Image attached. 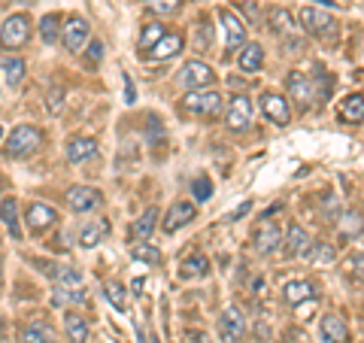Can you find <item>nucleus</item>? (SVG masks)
<instances>
[{
    "mask_svg": "<svg viewBox=\"0 0 364 343\" xmlns=\"http://www.w3.org/2000/svg\"><path fill=\"white\" fill-rule=\"evenodd\" d=\"M149 343H161V340H158V337H152V340H149Z\"/></svg>",
    "mask_w": 364,
    "mask_h": 343,
    "instance_id": "nucleus-47",
    "label": "nucleus"
},
{
    "mask_svg": "<svg viewBox=\"0 0 364 343\" xmlns=\"http://www.w3.org/2000/svg\"><path fill=\"white\" fill-rule=\"evenodd\" d=\"M210 273V258L207 255H200V253H195V255H188L186 261L179 265V277L182 280H195V277H207Z\"/></svg>",
    "mask_w": 364,
    "mask_h": 343,
    "instance_id": "nucleus-24",
    "label": "nucleus"
},
{
    "mask_svg": "<svg viewBox=\"0 0 364 343\" xmlns=\"http://www.w3.org/2000/svg\"><path fill=\"white\" fill-rule=\"evenodd\" d=\"M261 110H264V116L273 122V125H289L291 122V110H289V100L282 95H261Z\"/></svg>",
    "mask_w": 364,
    "mask_h": 343,
    "instance_id": "nucleus-14",
    "label": "nucleus"
},
{
    "mask_svg": "<svg viewBox=\"0 0 364 343\" xmlns=\"http://www.w3.org/2000/svg\"><path fill=\"white\" fill-rule=\"evenodd\" d=\"M249 122H252V100H249L246 95L231 97V107H228V112H225V125L231 131H246Z\"/></svg>",
    "mask_w": 364,
    "mask_h": 343,
    "instance_id": "nucleus-11",
    "label": "nucleus"
},
{
    "mask_svg": "<svg viewBox=\"0 0 364 343\" xmlns=\"http://www.w3.org/2000/svg\"><path fill=\"white\" fill-rule=\"evenodd\" d=\"M340 119L343 122H364V95H349L340 100Z\"/></svg>",
    "mask_w": 364,
    "mask_h": 343,
    "instance_id": "nucleus-25",
    "label": "nucleus"
},
{
    "mask_svg": "<svg viewBox=\"0 0 364 343\" xmlns=\"http://www.w3.org/2000/svg\"><path fill=\"white\" fill-rule=\"evenodd\" d=\"M340 234L343 237H358L361 234V213L358 210H346L340 216Z\"/></svg>",
    "mask_w": 364,
    "mask_h": 343,
    "instance_id": "nucleus-32",
    "label": "nucleus"
},
{
    "mask_svg": "<svg viewBox=\"0 0 364 343\" xmlns=\"http://www.w3.org/2000/svg\"><path fill=\"white\" fill-rule=\"evenodd\" d=\"M18 343H55V334L43 322H31V325L21 328Z\"/></svg>",
    "mask_w": 364,
    "mask_h": 343,
    "instance_id": "nucleus-26",
    "label": "nucleus"
},
{
    "mask_svg": "<svg viewBox=\"0 0 364 343\" xmlns=\"http://www.w3.org/2000/svg\"><path fill=\"white\" fill-rule=\"evenodd\" d=\"M0 280H4V265H0Z\"/></svg>",
    "mask_w": 364,
    "mask_h": 343,
    "instance_id": "nucleus-46",
    "label": "nucleus"
},
{
    "mask_svg": "<svg viewBox=\"0 0 364 343\" xmlns=\"http://www.w3.org/2000/svg\"><path fill=\"white\" fill-rule=\"evenodd\" d=\"M346 273L352 280H358V283H364V253H358V255H352V258H346Z\"/></svg>",
    "mask_w": 364,
    "mask_h": 343,
    "instance_id": "nucleus-38",
    "label": "nucleus"
},
{
    "mask_svg": "<svg viewBox=\"0 0 364 343\" xmlns=\"http://www.w3.org/2000/svg\"><path fill=\"white\" fill-rule=\"evenodd\" d=\"M88 21L82 16H70L67 19V25L61 28V43H64V49L67 52H79V49H85V43H88Z\"/></svg>",
    "mask_w": 364,
    "mask_h": 343,
    "instance_id": "nucleus-9",
    "label": "nucleus"
},
{
    "mask_svg": "<svg viewBox=\"0 0 364 343\" xmlns=\"http://www.w3.org/2000/svg\"><path fill=\"white\" fill-rule=\"evenodd\" d=\"M100 58H104V43L91 40V46H88V61H91V64H97Z\"/></svg>",
    "mask_w": 364,
    "mask_h": 343,
    "instance_id": "nucleus-41",
    "label": "nucleus"
},
{
    "mask_svg": "<svg viewBox=\"0 0 364 343\" xmlns=\"http://www.w3.org/2000/svg\"><path fill=\"white\" fill-rule=\"evenodd\" d=\"M124 95H128V104H134V88H131V79L124 76Z\"/></svg>",
    "mask_w": 364,
    "mask_h": 343,
    "instance_id": "nucleus-43",
    "label": "nucleus"
},
{
    "mask_svg": "<svg viewBox=\"0 0 364 343\" xmlns=\"http://www.w3.org/2000/svg\"><path fill=\"white\" fill-rule=\"evenodd\" d=\"M109 234V219H95V222H85L82 231H79V246L85 249H95L100 240Z\"/></svg>",
    "mask_w": 364,
    "mask_h": 343,
    "instance_id": "nucleus-21",
    "label": "nucleus"
},
{
    "mask_svg": "<svg viewBox=\"0 0 364 343\" xmlns=\"http://www.w3.org/2000/svg\"><path fill=\"white\" fill-rule=\"evenodd\" d=\"M191 219H195V204L179 201V204H173V207L167 210V216H164V231L173 234V231H179L182 225H188Z\"/></svg>",
    "mask_w": 364,
    "mask_h": 343,
    "instance_id": "nucleus-17",
    "label": "nucleus"
},
{
    "mask_svg": "<svg viewBox=\"0 0 364 343\" xmlns=\"http://www.w3.org/2000/svg\"><path fill=\"white\" fill-rule=\"evenodd\" d=\"M146 4H149V9L158 16H173V13H179L182 0H146Z\"/></svg>",
    "mask_w": 364,
    "mask_h": 343,
    "instance_id": "nucleus-36",
    "label": "nucleus"
},
{
    "mask_svg": "<svg viewBox=\"0 0 364 343\" xmlns=\"http://www.w3.org/2000/svg\"><path fill=\"white\" fill-rule=\"evenodd\" d=\"M286 340H289V343H301V331H289Z\"/></svg>",
    "mask_w": 364,
    "mask_h": 343,
    "instance_id": "nucleus-44",
    "label": "nucleus"
},
{
    "mask_svg": "<svg viewBox=\"0 0 364 343\" xmlns=\"http://www.w3.org/2000/svg\"><path fill=\"white\" fill-rule=\"evenodd\" d=\"M0 191H4V179H0Z\"/></svg>",
    "mask_w": 364,
    "mask_h": 343,
    "instance_id": "nucleus-48",
    "label": "nucleus"
},
{
    "mask_svg": "<svg viewBox=\"0 0 364 343\" xmlns=\"http://www.w3.org/2000/svg\"><path fill=\"white\" fill-rule=\"evenodd\" d=\"M131 255H134L136 261H149V265H158V261H161V253H158L155 246H146V243L134 246V249H131Z\"/></svg>",
    "mask_w": 364,
    "mask_h": 343,
    "instance_id": "nucleus-37",
    "label": "nucleus"
},
{
    "mask_svg": "<svg viewBox=\"0 0 364 343\" xmlns=\"http://www.w3.org/2000/svg\"><path fill=\"white\" fill-rule=\"evenodd\" d=\"M310 255H313L316 261H334L337 253H334L331 246H325V243H322V246H313V249H310Z\"/></svg>",
    "mask_w": 364,
    "mask_h": 343,
    "instance_id": "nucleus-40",
    "label": "nucleus"
},
{
    "mask_svg": "<svg viewBox=\"0 0 364 343\" xmlns=\"http://www.w3.org/2000/svg\"><path fill=\"white\" fill-rule=\"evenodd\" d=\"M316 4H325V6H331V0H316Z\"/></svg>",
    "mask_w": 364,
    "mask_h": 343,
    "instance_id": "nucleus-45",
    "label": "nucleus"
},
{
    "mask_svg": "<svg viewBox=\"0 0 364 343\" xmlns=\"http://www.w3.org/2000/svg\"><path fill=\"white\" fill-rule=\"evenodd\" d=\"M286 246H289L291 255H310L313 240H310V234L304 231V225H291L289 234H286Z\"/></svg>",
    "mask_w": 364,
    "mask_h": 343,
    "instance_id": "nucleus-23",
    "label": "nucleus"
},
{
    "mask_svg": "<svg viewBox=\"0 0 364 343\" xmlns=\"http://www.w3.org/2000/svg\"><path fill=\"white\" fill-rule=\"evenodd\" d=\"M40 143H43V134L33 128V125H18L6 140V155L9 158H28L40 149Z\"/></svg>",
    "mask_w": 364,
    "mask_h": 343,
    "instance_id": "nucleus-3",
    "label": "nucleus"
},
{
    "mask_svg": "<svg viewBox=\"0 0 364 343\" xmlns=\"http://www.w3.org/2000/svg\"><path fill=\"white\" fill-rule=\"evenodd\" d=\"M164 33H167L164 25H146V28H143V37H140V49H143V52H149L152 46L164 37Z\"/></svg>",
    "mask_w": 364,
    "mask_h": 343,
    "instance_id": "nucleus-34",
    "label": "nucleus"
},
{
    "mask_svg": "<svg viewBox=\"0 0 364 343\" xmlns=\"http://www.w3.org/2000/svg\"><path fill=\"white\" fill-rule=\"evenodd\" d=\"M191 189H195V198H198L200 204H207L210 194H213V182H210L207 176H198L195 182H191Z\"/></svg>",
    "mask_w": 364,
    "mask_h": 343,
    "instance_id": "nucleus-39",
    "label": "nucleus"
},
{
    "mask_svg": "<svg viewBox=\"0 0 364 343\" xmlns=\"http://www.w3.org/2000/svg\"><path fill=\"white\" fill-rule=\"evenodd\" d=\"M252 243H255V249H258L261 255H273L282 243H286L282 225H279V222H273V219H261V222H258V228H255Z\"/></svg>",
    "mask_w": 364,
    "mask_h": 343,
    "instance_id": "nucleus-6",
    "label": "nucleus"
},
{
    "mask_svg": "<svg viewBox=\"0 0 364 343\" xmlns=\"http://www.w3.org/2000/svg\"><path fill=\"white\" fill-rule=\"evenodd\" d=\"M322 337L328 343H349V328L343 322V316H337V313L322 316Z\"/></svg>",
    "mask_w": 364,
    "mask_h": 343,
    "instance_id": "nucleus-20",
    "label": "nucleus"
},
{
    "mask_svg": "<svg viewBox=\"0 0 364 343\" xmlns=\"http://www.w3.org/2000/svg\"><path fill=\"white\" fill-rule=\"evenodd\" d=\"M0 70H4V79L9 88H18L21 79H25V61L21 58H4L0 61Z\"/></svg>",
    "mask_w": 364,
    "mask_h": 343,
    "instance_id": "nucleus-28",
    "label": "nucleus"
},
{
    "mask_svg": "<svg viewBox=\"0 0 364 343\" xmlns=\"http://www.w3.org/2000/svg\"><path fill=\"white\" fill-rule=\"evenodd\" d=\"M176 76H179V85H182V88H188V91L210 88V85L215 83L213 67H210V64H203V61H188V64H182V70H179Z\"/></svg>",
    "mask_w": 364,
    "mask_h": 343,
    "instance_id": "nucleus-7",
    "label": "nucleus"
},
{
    "mask_svg": "<svg viewBox=\"0 0 364 343\" xmlns=\"http://www.w3.org/2000/svg\"><path fill=\"white\" fill-rule=\"evenodd\" d=\"M249 207H252V204H249V201H246V204H240V207H237V213L231 216V222H237V219H240V216H246V213H249Z\"/></svg>",
    "mask_w": 364,
    "mask_h": 343,
    "instance_id": "nucleus-42",
    "label": "nucleus"
},
{
    "mask_svg": "<svg viewBox=\"0 0 364 343\" xmlns=\"http://www.w3.org/2000/svg\"><path fill=\"white\" fill-rule=\"evenodd\" d=\"M270 25H273V31H277V33H291L294 31L291 16L286 13V9H273V13H270Z\"/></svg>",
    "mask_w": 364,
    "mask_h": 343,
    "instance_id": "nucleus-35",
    "label": "nucleus"
},
{
    "mask_svg": "<svg viewBox=\"0 0 364 343\" xmlns=\"http://www.w3.org/2000/svg\"><path fill=\"white\" fill-rule=\"evenodd\" d=\"M301 28L306 31V33H313V37H318V40H337V19L334 16H328L325 9H301Z\"/></svg>",
    "mask_w": 364,
    "mask_h": 343,
    "instance_id": "nucleus-2",
    "label": "nucleus"
},
{
    "mask_svg": "<svg viewBox=\"0 0 364 343\" xmlns=\"http://www.w3.org/2000/svg\"><path fill=\"white\" fill-rule=\"evenodd\" d=\"M222 28H225V40L231 49H237V46H243L246 43V25L240 21V16L231 13V9H222Z\"/></svg>",
    "mask_w": 364,
    "mask_h": 343,
    "instance_id": "nucleus-16",
    "label": "nucleus"
},
{
    "mask_svg": "<svg viewBox=\"0 0 364 343\" xmlns=\"http://www.w3.org/2000/svg\"><path fill=\"white\" fill-rule=\"evenodd\" d=\"M0 219L6 222L9 234H13V237H21V225H18V201H16V198H6L4 204H0Z\"/></svg>",
    "mask_w": 364,
    "mask_h": 343,
    "instance_id": "nucleus-30",
    "label": "nucleus"
},
{
    "mask_svg": "<svg viewBox=\"0 0 364 343\" xmlns=\"http://www.w3.org/2000/svg\"><path fill=\"white\" fill-rule=\"evenodd\" d=\"M64 325H67V337H70V343H88V322L79 313H67Z\"/></svg>",
    "mask_w": 364,
    "mask_h": 343,
    "instance_id": "nucleus-29",
    "label": "nucleus"
},
{
    "mask_svg": "<svg viewBox=\"0 0 364 343\" xmlns=\"http://www.w3.org/2000/svg\"><path fill=\"white\" fill-rule=\"evenodd\" d=\"M182 52V37L179 33H164L161 40H158L149 52H146V58H152V61H167V58H173V55Z\"/></svg>",
    "mask_w": 364,
    "mask_h": 343,
    "instance_id": "nucleus-18",
    "label": "nucleus"
},
{
    "mask_svg": "<svg viewBox=\"0 0 364 343\" xmlns=\"http://www.w3.org/2000/svg\"><path fill=\"white\" fill-rule=\"evenodd\" d=\"M219 337L222 343H240L246 337V319L240 307H228L219 316Z\"/></svg>",
    "mask_w": 364,
    "mask_h": 343,
    "instance_id": "nucleus-8",
    "label": "nucleus"
},
{
    "mask_svg": "<svg viewBox=\"0 0 364 343\" xmlns=\"http://www.w3.org/2000/svg\"><path fill=\"white\" fill-rule=\"evenodd\" d=\"M237 64H240V70H246V73L261 70V64H264V49H261L258 43H243V52L237 55Z\"/></svg>",
    "mask_w": 364,
    "mask_h": 343,
    "instance_id": "nucleus-22",
    "label": "nucleus"
},
{
    "mask_svg": "<svg viewBox=\"0 0 364 343\" xmlns=\"http://www.w3.org/2000/svg\"><path fill=\"white\" fill-rule=\"evenodd\" d=\"M95 152H97L95 137H85V134L70 137V140H67V146H64V158H67L70 164H82V162H88V158H95Z\"/></svg>",
    "mask_w": 364,
    "mask_h": 343,
    "instance_id": "nucleus-12",
    "label": "nucleus"
},
{
    "mask_svg": "<svg viewBox=\"0 0 364 343\" xmlns=\"http://www.w3.org/2000/svg\"><path fill=\"white\" fill-rule=\"evenodd\" d=\"M104 298H107V304L112 307V310H119V313L128 310V298H124V285H122V283H116V280L107 283Z\"/></svg>",
    "mask_w": 364,
    "mask_h": 343,
    "instance_id": "nucleus-31",
    "label": "nucleus"
},
{
    "mask_svg": "<svg viewBox=\"0 0 364 343\" xmlns=\"http://www.w3.org/2000/svg\"><path fill=\"white\" fill-rule=\"evenodd\" d=\"M28 40H31V19L21 13L9 16L4 21V28H0V46L4 49H21Z\"/></svg>",
    "mask_w": 364,
    "mask_h": 343,
    "instance_id": "nucleus-5",
    "label": "nucleus"
},
{
    "mask_svg": "<svg viewBox=\"0 0 364 343\" xmlns=\"http://www.w3.org/2000/svg\"><path fill=\"white\" fill-rule=\"evenodd\" d=\"M182 107L191 116H215L222 110V95L215 88H198V91H188L182 97Z\"/></svg>",
    "mask_w": 364,
    "mask_h": 343,
    "instance_id": "nucleus-4",
    "label": "nucleus"
},
{
    "mask_svg": "<svg viewBox=\"0 0 364 343\" xmlns=\"http://www.w3.org/2000/svg\"><path fill=\"white\" fill-rule=\"evenodd\" d=\"M88 298L85 280L76 268H58L55 273V304H82Z\"/></svg>",
    "mask_w": 364,
    "mask_h": 343,
    "instance_id": "nucleus-1",
    "label": "nucleus"
},
{
    "mask_svg": "<svg viewBox=\"0 0 364 343\" xmlns=\"http://www.w3.org/2000/svg\"><path fill=\"white\" fill-rule=\"evenodd\" d=\"M286 88H289V95L298 100V107H301V110H306V107H310V100H316L313 79H310V76H304L301 70H291V73H289Z\"/></svg>",
    "mask_w": 364,
    "mask_h": 343,
    "instance_id": "nucleus-13",
    "label": "nucleus"
},
{
    "mask_svg": "<svg viewBox=\"0 0 364 343\" xmlns=\"http://www.w3.org/2000/svg\"><path fill=\"white\" fill-rule=\"evenodd\" d=\"M25 222L31 225V231H33V234H43L46 228H52L55 222H58V213H55L49 204H31V207H28V216H25Z\"/></svg>",
    "mask_w": 364,
    "mask_h": 343,
    "instance_id": "nucleus-15",
    "label": "nucleus"
},
{
    "mask_svg": "<svg viewBox=\"0 0 364 343\" xmlns=\"http://www.w3.org/2000/svg\"><path fill=\"white\" fill-rule=\"evenodd\" d=\"M155 225H158V210H155V207H149V210H146V213L140 216V219H136V222L131 225V237H134V240H146V237H149V234L155 231Z\"/></svg>",
    "mask_w": 364,
    "mask_h": 343,
    "instance_id": "nucleus-27",
    "label": "nucleus"
},
{
    "mask_svg": "<svg viewBox=\"0 0 364 343\" xmlns=\"http://www.w3.org/2000/svg\"><path fill=\"white\" fill-rule=\"evenodd\" d=\"M282 298H286L291 307H298L304 301H313L316 298V289L310 280H289L286 285H282Z\"/></svg>",
    "mask_w": 364,
    "mask_h": 343,
    "instance_id": "nucleus-19",
    "label": "nucleus"
},
{
    "mask_svg": "<svg viewBox=\"0 0 364 343\" xmlns=\"http://www.w3.org/2000/svg\"><path fill=\"white\" fill-rule=\"evenodd\" d=\"M64 201H67V207H70L73 213H91L95 207H100V191L97 189H88V186H70L64 194Z\"/></svg>",
    "mask_w": 364,
    "mask_h": 343,
    "instance_id": "nucleus-10",
    "label": "nucleus"
},
{
    "mask_svg": "<svg viewBox=\"0 0 364 343\" xmlns=\"http://www.w3.org/2000/svg\"><path fill=\"white\" fill-rule=\"evenodd\" d=\"M58 25H61V19L55 16V13L43 16V21H40V37L46 43H55V40H58Z\"/></svg>",
    "mask_w": 364,
    "mask_h": 343,
    "instance_id": "nucleus-33",
    "label": "nucleus"
}]
</instances>
